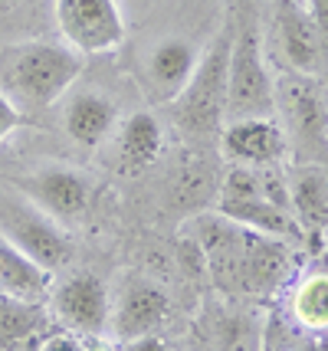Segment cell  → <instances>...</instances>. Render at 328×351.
Listing matches in <instances>:
<instances>
[{
	"label": "cell",
	"instance_id": "cell-10",
	"mask_svg": "<svg viewBox=\"0 0 328 351\" xmlns=\"http://www.w3.org/2000/svg\"><path fill=\"white\" fill-rule=\"evenodd\" d=\"M223 154L243 168H263L286 152V132L279 119H234L220 128Z\"/></svg>",
	"mask_w": 328,
	"mask_h": 351
},
{
	"label": "cell",
	"instance_id": "cell-26",
	"mask_svg": "<svg viewBox=\"0 0 328 351\" xmlns=\"http://www.w3.org/2000/svg\"><path fill=\"white\" fill-rule=\"evenodd\" d=\"M122 351H168V345H164L157 335H141V338L125 341V348Z\"/></svg>",
	"mask_w": 328,
	"mask_h": 351
},
{
	"label": "cell",
	"instance_id": "cell-27",
	"mask_svg": "<svg viewBox=\"0 0 328 351\" xmlns=\"http://www.w3.org/2000/svg\"><path fill=\"white\" fill-rule=\"evenodd\" d=\"M253 0H227V7H230V14H240V10H247Z\"/></svg>",
	"mask_w": 328,
	"mask_h": 351
},
{
	"label": "cell",
	"instance_id": "cell-2",
	"mask_svg": "<svg viewBox=\"0 0 328 351\" xmlns=\"http://www.w3.org/2000/svg\"><path fill=\"white\" fill-rule=\"evenodd\" d=\"M230 43H234V16H227L223 30L210 49L197 60L188 86L171 99L174 125L197 145L217 141L227 122V66H230Z\"/></svg>",
	"mask_w": 328,
	"mask_h": 351
},
{
	"label": "cell",
	"instance_id": "cell-25",
	"mask_svg": "<svg viewBox=\"0 0 328 351\" xmlns=\"http://www.w3.org/2000/svg\"><path fill=\"white\" fill-rule=\"evenodd\" d=\"M33 0H0V30H10L20 16L30 10Z\"/></svg>",
	"mask_w": 328,
	"mask_h": 351
},
{
	"label": "cell",
	"instance_id": "cell-23",
	"mask_svg": "<svg viewBox=\"0 0 328 351\" xmlns=\"http://www.w3.org/2000/svg\"><path fill=\"white\" fill-rule=\"evenodd\" d=\"M305 10L312 16L315 33H318V49H322V62H328V0H305Z\"/></svg>",
	"mask_w": 328,
	"mask_h": 351
},
{
	"label": "cell",
	"instance_id": "cell-8",
	"mask_svg": "<svg viewBox=\"0 0 328 351\" xmlns=\"http://www.w3.org/2000/svg\"><path fill=\"white\" fill-rule=\"evenodd\" d=\"M53 319L76 335H102L112 319V299L105 282L92 273H73L49 295Z\"/></svg>",
	"mask_w": 328,
	"mask_h": 351
},
{
	"label": "cell",
	"instance_id": "cell-1",
	"mask_svg": "<svg viewBox=\"0 0 328 351\" xmlns=\"http://www.w3.org/2000/svg\"><path fill=\"white\" fill-rule=\"evenodd\" d=\"M82 66L86 60L66 43L27 40V43H14L3 49L0 79H3V92L16 106L49 108L76 86Z\"/></svg>",
	"mask_w": 328,
	"mask_h": 351
},
{
	"label": "cell",
	"instance_id": "cell-11",
	"mask_svg": "<svg viewBox=\"0 0 328 351\" xmlns=\"http://www.w3.org/2000/svg\"><path fill=\"white\" fill-rule=\"evenodd\" d=\"M168 312H171V299L168 292L148 282V279H135L122 289V299H118V308L112 312V335L118 341H131V338L141 335H155L157 328L168 322Z\"/></svg>",
	"mask_w": 328,
	"mask_h": 351
},
{
	"label": "cell",
	"instance_id": "cell-4",
	"mask_svg": "<svg viewBox=\"0 0 328 351\" xmlns=\"http://www.w3.org/2000/svg\"><path fill=\"white\" fill-rule=\"evenodd\" d=\"M0 233L47 273H60L73 260L69 230L43 214L20 191H0Z\"/></svg>",
	"mask_w": 328,
	"mask_h": 351
},
{
	"label": "cell",
	"instance_id": "cell-6",
	"mask_svg": "<svg viewBox=\"0 0 328 351\" xmlns=\"http://www.w3.org/2000/svg\"><path fill=\"white\" fill-rule=\"evenodd\" d=\"M63 43L86 56H105L125 43V16L118 0H53Z\"/></svg>",
	"mask_w": 328,
	"mask_h": 351
},
{
	"label": "cell",
	"instance_id": "cell-16",
	"mask_svg": "<svg viewBox=\"0 0 328 351\" xmlns=\"http://www.w3.org/2000/svg\"><path fill=\"white\" fill-rule=\"evenodd\" d=\"M289 207L305 237H318L328 227V168L299 161L289 178Z\"/></svg>",
	"mask_w": 328,
	"mask_h": 351
},
{
	"label": "cell",
	"instance_id": "cell-3",
	"mask_svg": "<svg viewBox=\"0 0 328 351\" xmlns=\"http://www.w3.org/2000/svg\"><path fill=\"white\" fill-rule=\"evenodd\" d=\"M230 16H234V43H230V66H227V122L276 119V79L266 69L256 7L250 3L247 10Z\"/></svg>",
	"mask_w": 328,
	"mask_h": 351
},
{
	"label": "cell",
	"instance_id": "cell-18",
	"mask_svg": "<svg viewBox=\"0 0 328 351\" xmlns=\"http://www.w3.org/2000/svg\"><path fill=\"white\" fill-rule=\"evenodd\" d=\"M164 148V128L157 122L155 112L138 108L131 112L122 128H118V168L125 174H141L151 168Z\"/></svg>",
	"mask_w": 328,
	"mask_h": 351
},
{
	"label": "cell",
	"instance_id": "cell-5",
	"mask_svg": "<svg viewBox=\"0 0 328 351\" xmlns=\"http://www.w3.org/2000/svg\"><path fill=\"white\" fill-rule=\"evenodd\" d=\"M276 112L286 119V138H292L299 161L322 165L328 152V112L315 76H289L276 79Z\"/></svg>",
	"mask_w": 328,
	"mask_h": 351
},
{
	"label": "cell",
	"instance_id": "cell-7",
	"mask_svg": "<svg viewBox=\"0 0 328 351\" xmlns=\"http://www.w3.org/2000/svg\"><path fill=\"white\" fill-rule=\"evenodd\" d=\"M16 191L33 200L43 214L60 220L63 227H73L89 214L95 197V181L79 168L69 165H47L16 181Z\"/></svg>",
	"mask_w": 328,
	"mask_h": 351
},
{
	"label": "cell",
	"instance_id": "cell-20",
	"mask_svg": "<svg viewBox=\"0 0 328 351\" xmlns=\"http://www.w3.org/2000/svg\"><path fill=\"white\" fill-rule=\"evenodd\" d=\"M292 315L312 332L328 328V269H312L299 279L292 292Z\"/></svg>",
	"mask_w": 328,
	"mask_h": 351
},
{
	"label": "cell",
	"instance_id": "cell-17",
	"mask_svg": "<svg viewBox=\"0 0 328 351\" xmlns=\"http://www.w3.org/2000/svg\"><path fill=\"white\" fill-rule=\"evenodd\" d=\"M115 122H118V108L102 92H76L66 102L63 128L79 148H99L112 135Z\"/></svg>",
	"mask_w": 328,
	"mask_h": 351
},
{
	"label": "cell",
	"instance_id": "cell-15",
	"mask_svg": "<svg viewBox=\"0 0 328 351\" xmlns=\"http://www.w3.org/2000/svg\"><path fill=\"white\" fill-rule=\"evenodd\" d=\"M217 214L227 217V220H234V223H240V227H250V230H256V233L286 240V243H302V240H305V230L299 227L296 214H292L286 204H276V197L220 200Z\"/></svg>",
	"mask_w": 328,
	"mask_h": 351
},
{
	"label": "cell",
	"instance_id": "cell-9",
	"mask_svg": "<svg viewBox=\"0 0 328 351\" xmlns=\"http://www.w3.org/2000/svg\"><path fill=\"white\" fill-rule=\"evenodd\" d=\"M273 27L286 66L299 76H318L325 62H322L318 33L305 10V0H273Z\"/></svg>",
	"mask_w": 328,
	"mask_h": 351
},
{
	"label": "cell",
	"instance_id": "cell-21",
	"mask_svg": "<svg viewBox=\"0 0 328 351\" xmlns=\"http://www.w3.org/2000/svg\"><path fill=\"white\" fill-rule=\"evenodd\" d=\"M214 345L217 351H256V332L236 315H220L214 322Z\"/></svg>",
	"mask_w": 328,
	"mask_h": 351
},
{
	"label": "cell",
	"instance_id": "cell-12",
	"mask_svg": "<svg viewBox=\"0 0 328 351\" xmlns=\"http://www.w3.org/2000/svg\"><path fill=\"white\" fill-rule=\"evenodd\" d=\"M289 269H292V253H289L286 240L266 237L256 230L247 233V250H243V266H240V292L266 295V292L279 289Z\"/></svg>",
	"mask_w": 328,
	"mask_h": 351
},
{
	"label": "cell",
	"instance_id": "cell-24",
	"mask_svg": "<svg viewBox=\"0 0 328 351\" xmlns=\"http://www.w3.org/2000/svg\"><path fill=\"white\" fill-rule=\"evenodd\" d=\"M36 351H89V348L79 341L76 332H49Z\"/></svg>",
	"mask_w": 328,
	"mask_h": 351
},
{
	"label": "cell",
	"instance_id": "cell-19",
	"mask_svg": "<svg viewBox=\"0 0 328 351\" xmlns=\"http://www.w3.org/2000/svg\"><path fill=\"white\" fill-rule=\"evenodd\" d=\"M53 273L40 269L30 256H23L3 233H0V292L23 295V299H43L49 292Z\"/></svg>",
	"mask_w": 328,
	"mask_h": 351
},
{
	"label": "cell",
	"instance_id": "cell-13",
	"mask_svg": "<svg viewBox=\"0 0 328 351\" xmlns=\"http://www.w3.org/2000/svg\"><path fill=\"white\" fill-rule=\"evenodd\" d=\"M49 332L56 328L43 299L0 292V351H36Z\"/></svg>",
	"mask_w": 328,
	"mask_h": 351
},
{
	"label": "cell",
	"instance_id": "cell-22",
	"mask_svg": "<svg viewBox=\"0 0 328 351\" xmlns=\"http://www.w3.org/2000/svg\"><path fill=\"white\" fill-rule=\"evenodd\" d=\"M23 125V112L7 92H0V145L16 135V128Z\"/></svg>",
	"mask_w": 328,
	"mask_h": 351
},
{
	"label": "cell",
	"instance_id": "cell-14",
	"mask_svg": "<svg viewBox=\"0 0 328 351\" xmlns=\"http://www.w3.org/2000/svg\"><path fill=\"white\" fill-rule=\"evenodd\" d=\"M197 46L190 40H181V36H171V40H161V43L148 53V62H144V76H148V89L157 102H171L177 99V92L188 86V79L194 76L197 69Z\"/></svg>",
	"mask_w": 328,
	"mask_h": 351
}]
</instances>
